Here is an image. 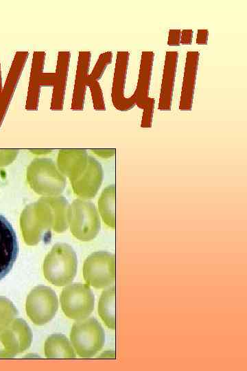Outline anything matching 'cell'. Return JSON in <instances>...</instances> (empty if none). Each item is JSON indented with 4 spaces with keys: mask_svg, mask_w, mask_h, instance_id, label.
Segmentation results:
<instances>
[{
    "mask_svg": "<svg viewBox=\"0 0 247 371\" xmlns=\"http://www.w3.org/2000/svg\"><path fill=\"white\" fill-rule=\"evenodd\" d=\"M178 59V52H166L158 106L161 111L171 110Z\"/></svg>",
    "mask_w": 247,
    "mask_h": 371,
    "instance_id": "5bb4252c",
    "label": "cell"
},
{
    "mask_svg": "<svg viewBox=\"0 0 247 371\" xmlns=\"http://www.w3.org/2000/svg\"><path fill=\"white\" fill-rule=\"evenodd\" d=\"M30 204L23 211L20 225L26 244L34 245L41 240L44 234L52 227L57 232L65 231L68 226V203L49 202L41 199Z\"/></svg>",
    "mask_w": 247,
    "mask_h": 371,
    "instance_id": "6da1fadb",
    "label": "cell"
},
{
    "mask_svg": "<svg viewBox=\"0 0 247 371\" xmlns=\"http://www.w3.org/2000/svg\"><path fill=\"white\" fill-rule=\"evenodd\" d=\"M70 340L80 357L90 358L102 348L105 342V333L95 318H85L73 324Z\"/></svg>",
    "mask_w": 247,
    "mask_h": 371,
    "instance_id": "3957f363",
    "label": "cell"
},
{
    "mask_svg": "<svg viewBox=\"0 0 247 371\" xmlns=\"http://www.w3.org/2000/svg\"><path fill=\"white\" fill-rule=\"evenodd\" d=\"M67 219L71 233L80 240H93L100 230L99 214L90 201L75 200L68 208Z\"/></svg>",
    "mask_w": 247,
    "mask_h": 371,
    "instance_id": "5b68a950",
    "label": "cell"
},
{
    "mask_svg": "<svg viewBox=\"0 0 247 371\" xmlns=\"http://www.w3.org/2000/svg\"><path fill=\"white\" fill-rule=\"evenodd\" d=\"M91 58V53L89 51H80L78 53L71 106L72 110H83Z\"/></svg>",
    "mask_w": 247,
    "mask_h": 371,
    "instance_id": "9a60e30c",
    "label": "cell"
},
{
    "mask_svg": "<svg viewBox=\"0 0 247 371\" xmlns=\"http://www.w3.org/2000/svg\"><path fill=\"white\" fill-rule=\"evenodd\" d=\"M209 31L207 29L198 30L196 43L198 45H207L208 42Z\"/></svg>",
    "mask_w": 247,
    "mask_h": 371,
    "instance_id": "f1b7e54d",
    "label": "cell"
},
{
    "mask_svg": "<svg viewBox=\"0 0 247 371\" xmlns=\"http://www.w3.org/2000/svg\"><path fill=\"white\" fill-rule=\"evenodd\" d=\"M46 53L36 51L33 53L30 69V80L27 89L25 109L28 111H36L39 104L40 89L43 86L55 85L56 76L54 73L43 71L45 63Z\"/></svg>",
    "mask_w": 247,
    "mask_h": 371,
    "instance_id": "9c48e42d",
    "label": "cell"
},
{
    "mask_svg": "<svg viewBox=\"0 0 247 371\" xmlns=\"http://www.w3.org/2000/svg\"><path fill=\"white\" fill-rule=\"evenodd\" d=\"M154 53L152 51H143L141 53L139 71L136 89L135 105L143 109L149 96Z\"/></svg>",
    "mask_w": 247,
    "mask_h": 371,
    "instance_id": "e0dca14e",
    "label": "cell"
},
{
    "mask_svg": "<svg viewBox=\"0 0 247 371\" xmlns=\"http://www.w3.org/2000/svg\"><path fill=\"white\" fill-rule=\"evenodd\" d=\"M103 179V170L100 164L89 156L86 168L79 183L77 194L85 199H91L97 194Z\"/></svg>",
    "mask_w": 247,
    "mask_h": 371,
    "instance_id": "d6986e66",
    "label": "cell"
},
{
    "mask_svg": "<svg viewBox=\"0 0 247 371\" xmlns=\"http://www.w3.org/2000/svg\"><path fill=\"white\" fill-rule=\"evenodd\" d=\"M27 179L30 187L39 194H58L65 187V179L58 172L54 162L47 158L33 160L27 168Z\"/></svg>",
    "mask_w": 247,
    "mask_h": 371,
    "instance_id": "277c9868",
    "label": "cell"
},
{
    "mask_svg": "<svg viewBox=\"0 0 247 371\" xmlns=\"http://www.w3.org/2000/svg\"><path fill=\"white\" fill-rule=\"evenodd\" d=\"M45 355L48 359H73L75 353L73 347L66 336L53 334L45 342Z\"/></svg>",
    "mask_w": 247,
    "mask_h": 371,
    "instance_id": "ffe728a7",
    "label": "cell"
},
{
    "mask_svg": "<svg viewBox=\"0 0 247 371\" xmlns=\"http://www.w3.org/2000/svg\"><path fill=\"white\" fill-rule=\"evenodd\" d=\"M113 60L112 52H106L102 53L89 76L92 79L98 81L103 76L106 67L110 65Z\"/></svg>",
    "mask_w": 247,
    "mask_h": 371,
    "instance_id": "d4e9b609",
    "label": "cell"
},
{
    "mask_svg": "<svg viewBox=\"0 0 247 371\" xmlns=\"http://www.w3.org/2000/svg\"><path fill=\"white\" fill-rule=\"evenodd\" d=\"M83 276L87 284L96 289L113 284L116 277L115 255L106 251L92 253L84 262Z\"/></svg>",
    "mask_w": 247,
    "mask_h": 371,
    "instance_id": "8992f818",
    "label": "cell"
},
{
    "mask_svg": "<svg viewBox=\"0 0 247 371\" xmlns=\"http://www.w3.org/2000/svg\"><path fill=\"white\" fill-rule=\"evenodd\" d=\"M77 267L78 259L73 249L68 244L57 243L46 256L43 271L50 283L62 286L72 282Z\"/></svg>",
    "mask_w": 247,
    "mask_h": 371,
    "instance_id": "7a4b0ae2",
    "label": "cell"
},
{
    "mask_svg": "<svg viewBox=\"0 0 247 371\" xmlns=\"http://www.w3.org/2000/svg\"><path fill=\"white\" fill-rule=\"evenodd\" d=\"M180 30H169L167 38V45L169 46H179L180 45Z\"/></svg>",
    "mask_w": 247,
    "mask_h": 371,
    "instance_id": "4316f807",
    "label": "cell"
},
{
    "mask_svg": "<svg viewBox=\"0 0 247 371\" xmlns=\"http://www.w3.org/2000/svg\"><path fill=\"white\" fill-rule=\"evenodd\" d=\"M18 254L16 233L10 223L0 214V280L12 269Z\"/></svg>",
    "mask_w": 247,
    "mask_h": 371,
    "instance_id": "7c38bea8",
    "label": "cell"
},
{
    "mask_svg": "<svg viewBox=\"0 0 247 371\" xmlns=\"http://www.w3.org/2000/svg\"><path fill=\"white\" fill-rule=\"evenodd\" d=\"M18 315V311L12 302L0 296V329L9 325Z\"/></svg>",
    "mask_w": 247,
    "mask_h": 371,
    "instance_id": "603a6c76",
    "label": "cell"
},
{
    "mask_svg": "<svg viewBox=\"0 0 247 371\" xmlns=\"http://www.w3.org/2000/svg\"><path fill=\"white\" fill-rule=\"evenodd\" d=\"M32 341V330L21 318H15L6 327L0 329V345L8 358L25 351Z\"/></svg>",
    "mask_w": 247,
    "mask_h": 371,
    "instance_id": "30bf717a",
    "label": "cell"
},
{
    "mask_svg": "<svg viewBox=\"0 0 247 371\" xmlns=\"http://www.w3.org/2000/svg\"><path fill=\"white\" fill-rule=\"evenodd\" d=\"M98 208L103 221L110 227L115 228V186H107L98 200Z\"/></svg>",
    "mask_w": 247,
    "mask_h": 371,
    "instance_id": "7402d4cb",
    "label": "cell"
},
{
    "mask_svg": "<svg viewBox=\"0 0 247 371\" xmlns=\"http://www.w3.org/2000/svg\"><path fill=\"white\" fill-rule=\"evenodd\" d=\"M129 57L130 53L127 51L117 52L111 99L114 107L121 111L130 110L134 106L136 102L134 93L129 98H126L124 95Z\"/></svg>",
    "mask_w": 247,
    "mask_h": 371,
    "instance_id": "8fae6325",
    "label": "cell"
},
{
    "mask_svg": "<svg viewBox=\"0 0 247 371\" xmlns=\"http://www.w3.org/2000/svg\"><path fill=\"white\" fill-rule=\"evenodd\" d=\"M58 308V301L54 291L49 286L39 285L28 294L26 313L36 325L47 324L55 316Z\"/></svg>",
    "mask_w": 247,
    "mask_h": 371,
    "instance_id": "ba28073f",
    "label": "cell"
},
{
    "mask_svg": "<svg viewBox=\"0 0 247 371\" xmlns=\"http://www.w3.org/2000/svg\"><path fill=\"white\" fill-rule=\"evenodd\" d=\"M60 304L66 316L80 320L88 317L93 312L95 297L87 284L73 283L62 290Z\"/></svg>",
    "mask_w": 247,
    "mask_h": 371,
    "instance_id": "52a82bcc",
    "label": "cell"
},
{
    "mask_svg": "<svg viewBox=\"0 0 247 371\" xmlns=\"http://www.w3.org/2000/svg\"><path fill=\"white\" fill-rule=\"evenodd\" d=\"M199 58L197 51L187 52L178 106L180 111H190L192 108Z\"/></svg>",
    "mask_w": 247,
    "mask_h": 371,
    "instance_id": "4fadbf2b",
    "label": "cell"
},
{
    "mask_svg": "<svg viewBox=\"0 0 247 371\" xmlns=\"http://www.w3.org/2000/svg\"><path fill=\"white\" fill-rule=\"evenodd\" d=\"M87 87H89L93 108L96 111H105L106 106L101 86L98 81L88 76Z\"/></svg>",
    "mask_w": 247,
    "mask_h": 371,
    "instance_id": "cb8c5ba5",
    "label": "cell"
},
{
    "mask_svg": "<svg viewBox=\"0 0 247 371\" xmlns=\"http://www.w3.org/2000/svg\"><path fill=\"white\" fill-rule=\"evenodd\" d=\"M28 56L29 52L26 51H19L15 53L3 87L0 98V104L2 106L9 107Z\"/></svg>",
    "mask_w": 247,
    "mask_h": 371,
    "instance_id": "ac0fdd59",
    "label": "cell"
},
{
    "mask_svg": "<svg viewBox=\"0 0 247 371\" xmlns=\"http://www.w3.org/2000/svg\"><path fill=\"white\" fill-rule=\"evenodd\" d=\"M3 90V86H2V76H1V60H0V98L1 96Z\"/></svg>",
    "mask_w": 247,
    "mask_h": 371,
    "instance_id": "f546056e",
    "label": "cell"
},
{
    "mask_svg": "<svg viewBox=\"0 0 247 371\" xmlns=\"http://www.w3.org/2000/svg\"><path fill=\"white\" fill-rule=\"evenodd\" d=\"M155 99L149 98L148 100L143 109V113L141 123L142 128H150L152 126L153 111L154 109Z\"/></svg>",
    "mask_w": 247,
    "mask_h": 371,
    "instance_id": "484cf974",
    "label": "cell"
},
{
    "mask_svg": "<svg viewBox=\"0 0 247 371\" xmlns=\"http://www.w3.org/2000/svg\"><path fill=\"white\" fill-rule=\"evenodd\" d=\"M193 30L185 29L181 31L180 33V42L182 45H191L193 38Z\"/></svg>",
    "mask_w": 247,
    "mask_h": 371,
    "instance_id": "83f0119b",
    "label": "cell"
},
{
    "mask_svg": "<svg viewBox=\"0 0 247 371\" xmlns=\"http://www.w3.org/2000/svg\"><path fill=\"white\" fill-rule=\"evenodd\" d=\"M70 59V52L61 51L58 52L54 72L56 78L55 85L53 87L50 106L53 111H61L63 109Z\"/></svg>",
    "mask_w": 247,
    "mask_h": 371,
    "instance_id": "2e32d148",
    "label": "cell"
},
{
    "mask_svg": "<svg viewBox=\"0 0 247 371\" xmlns=\"http://www.w3.org/2000/svg\"><path fill=\"white\" fill-rule=\"evenodd\" d=\"M98 314L106 326L115 329V286L104 290L98 302Z\"/></svg>",
    "mask_w": 247,
    "mask_h": 371,
    "instance_id": "44dd1931",
    "label": "cell"
}]
</instances>
